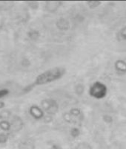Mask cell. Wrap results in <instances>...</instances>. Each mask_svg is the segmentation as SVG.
<instances>
[{"mask_svg":"<svg viewBox=\"0 0 126 149\" xmlns=\"http://www.w3.org/2000/svg\"><path fill=\"white\" fill-rule=\"evenodd\" d=\"M30 114L36 119H41L44 116V111L41 107H38L36 105H33L30 107Z\"/></svg>","mask_w":126,"mask_h":149,"instance_id":"7","label":"cell"},{"mask_svg":"<svg viewBox=\"0 0 126 149\" xmlns=\"http://www.w3.org/2000/svg\"><path fill=\"white\" fill-rule=\"evenodd\" d=\"M5 104L3 102H0V109L1 108H3L4 107H5Z\"/></svg>","mask_w":126,"mask_h":149,"instance_id":"20","label":"cell"},{"mask_svg":"<svg viewBox=\"0 0 126 149\" xmlns=\"http://www.w3.org/2000/svg\"><path fill=\"white\" fill-rule=\"evenodd\" d=\"M0 128L4 131H9L10 130V122L8 120L0 121Z\"/></svg>","mask_w":126,"mask_h":149,"instance_id":"12","label":"cell"},{"mask_svg":"<svg viewBox=\"0 0 126 149\" xmlns=\"http://www.w3.org/2000/svg\"><path fill=\"white\" fill-rule=\"evenodd\" d=\"M22 64L24 66H29V65L30 64V61H28V59H23L22 61Z\"/></svg>","mask_w":126,"mask_h":149,"instance_id":"18","label":"cell"},{"mask_svg":"<svg viewBox=\"0 0 126 149\" xmlns=\"http://www.w3.org/2000/svg\"><path fill=\"white\" fill-rule=\"evenodd\" d=\"M116 37L119 41H126V26L118 31Z\"/></svg>","mask_w":126,"mask_h":149,"instance_id":"11","label":"cell"},{"mask_svg":"<svg viewBox=\"0 0 126 149\" xmlns=\"http://www.w3.org/2000/svg\"><path fill=\"white\" fill-rule=\"evenodd\" d=\"M24 126V122L19 116L13 117L11 122H10V130L12 132H19L22 129Z\"/></svg>","mask_w":126,"mask_h":149,"instance_id":"5","label":"cell"},{"mask_svg":"<svg viewBox=\"0 0 126 149\" xmlns=\"http://www.w3.org/2000/svg\"><path fill=\"white\" fill-rule=\"evenodd\" d=\"M115 67L120 72H126V63L123 61H118L115 63Z\"/></svg>","mask_w":126,"mask_h":149,"instance_id":"10","label":"cell"},{"mask_svg":"<svg viewBox=\"0 0 126 149\" xmlns=\"http://www.w3.org/2000/svg\"><path fill=\"white\" fill-rule=\"evenodd\" d=\"M41 107L43 111L46 112L48 115L56 114L59 110V104L51 98H47L42 101Z\"/></svg>","mask_w":126,"mask_h":149,"instance_id":"4","label":"cell"},{"mask_svg":"<svg viewBox=\"0 0 126 149\" xmlns=\"http://www.w3.org/2000/svg\"><path fill=\"white\" fill-rule=\"evenodd\" d=\"M75 149H92V148H91V145H90L89 143H87V142H83L79 143V144L76 146Z\"/></svg>","mask_w":126,"mask_h":149,"instance_id":"14","label":"cell"},{"mask_svg":"<svg viewBox=\"0 0 126 149\" xmlns=\"http://www.w3.org/2000/svg\"><path fill=\"white\" fill-rule=\"evenodd\" d=\"M62 2L59 1H48L45 3V9L48 13H55L60 8Z\"/></svg>","mask_w":126,"mask_h":149,"instance_id":"6","label":"cell"},{"mask_svg":"<svg viewBox=\"0 0 126 149\" xmlns=\"http://www.w3.org/2000/svg\"><path fill=\"white\" fill-rule=\"evenodd\" d=\"M8 93V91L6 90H0V98L2 96H5V95H7Z\"/></svg>","mask_w":126,"mask_h":149,"instance_id":"19","label":"cell"},{"mask_svg":"<svg viewBox=\"0 0 126 149\" xmlns=\"http://www.w3.org/2000/svg\"><path fill=\"white\" fill-rule=\"evenodd\" d=\"M56 26L59 30L62 31H67L70 29V23L65 18H59L57 22H56Z\"/></svg>","mask_w":126,"mask_h":149,"instance_id":"8","label":"cell"},{"mask_svg":"<svg viewBox=\"0 0 126 149\" xmlns=\"http://www.w3.org/2000/svg\"><path fill=\"white\" fill-rule=\"evenodd\" d=\"M86 3L87 4V5H88V7H89L90 8L94 9L99 7V5L102 4V2H99V1H91V2H87Z\"/></svg>","mask_w":126,"mask_h":149,"instance_id":"15","label":"cell"},{"mask_svg":"<svg viewBox=\"0 0 126 149\" xmlns=\"http://www.w3.org/2000/svg\"><path fill=\"white\" fill-rule=\"evenodd\" d=\"M11 115V112L8 110H3L0 112V120H8Z\"/></svg>","mask_w":126,"mask_h":149,"instance_id":"13","label":"cell"},{"mask_svg":"<svg viewBox=\"0 0 126 149\" xmlns=\"http://www.w3.org/2000/svg\"><path fill=\"white\" fill-rule=\"evenodd\" d=\"M8 136L5 134H0V144H3L7 142Z\"/></svg>","mask_w":126,"mask_h":149,"instance_id":"17","label":"cell"},{"mask_svg":"<svg viewBox=\"0 0 126 149\" xmlns=\"http://www.w3.org/2000/svg\"><path fill=\"white\" fill-rule=\"evenodd\" d=\"M65 74V70L62 67H54L41 73L36 78L34 85H45L60 79Z\"/></svg>","mask_w":126,"mask_h":149,"instance_id":"1","label":"cell"},{"mask_svg":"<svg viewBox=\"0 0 126 149\" xmlns=\"http://www.w3.org/2000/svg\"><path fill=\"white\" fill-rule=\"evenodd\" d=\"M65 121L70 124H79L83 120L84 115L78 108H74L63 115Z\"/></svg>","mask_w":126,"mask_h":149,"instance_id":"3","label":"cell"},{"mask_svg":"<svg viewBox=\"0 0 126 149\" xmlns=\"http://www.w3.org/2000/svg\"><path fill=\"white\" fill-rule=\"evenodd\" d=\"M108 93L107 86L102 82H94L89 89V94L91 97L96 99H101L106 96Z\"/></svg>","mask_w":126,"mask_h":149,"instance_id":"2","label":"cell"},{"mask_svg":"<svg viewBox=\"0 0 126 149\" xmlns=\"http://www.w3.org/2000/svg\"><path fill=\"white\" fill-rule=\"evenodd\" d=\"M39 32H38V31H36V30L30 31V32L28 33L29 37H30V39H32V40L36 39L37 37H39Z\"/></svg>","mask_w":126,"mask_h":149,"instance_id":"16","label":"cell"},{"mask_svg":"<svg viewBox=\"0 0 126 149\" xmlns=\"http://www.w3.org/2000/svg\"><path fill=\"white\" fill-rule=\"evenodd\" d=\"M19 149H34V143L30 139H25L21 141Z\"/></svg>","mask_w":126,"mask_h":149,"instance_id":"9","label":"cell"}]
</instances>
